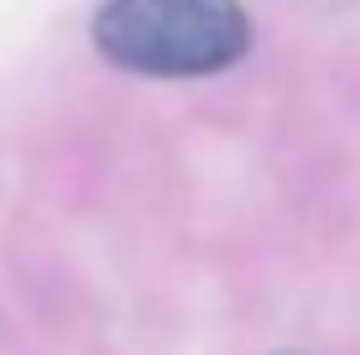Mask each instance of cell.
Masks as SVG:
<instances>
[{"label":"cell","instance_id":"6da1fadb","mask_svg":"<svg viewBox=\"0 0 360 355\" xmlns=\"http://www.w3.org/2000/svg\"><path fill=\"white\" fill-rule=\"evenodd\" d=\"M89 37L105 63L141 79H209L245 58L251 16L240 0H105Z\"/></svg>","mask_w":360,"mask_h":355},{"label":"cell","instance_id":"7a4b0ae2","mask_svg":"<svg viewBox=\"0 0 360 355\" xmlns=\"http://www.w3.org/2000/svg\"><path fill=\"white\" fill-rule=\"evenodd\" d=\"M277 355H297V350H277Z\"/></svg>","mask_w":360,"mask_h":355}]
</instances>
